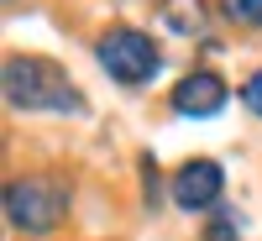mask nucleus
Listing matches in <instances>:
<instances>
[{
	"mask_svg": "<svg viewBox=\"0 0 262 241\" xmlns=\"http://www.w3.org/2000/svg\"><path fill=\"white\" fill-rule=\"evenodd\" d=\"M6 100L21 105V111H79V95L69 90V79L42 58L6 63Z\"/></svg>",
	"mask_w": 262,
	"mask_h": 241,
	"instance_id": "nucleus-1",
	"label": "nucleus"
},
{
	"mask_svg": "<svg viewBox=\"0 0 262 241\" xmlns=\"http://www.w3.org/2000/svg\"><path fill=\"white\" fill-rule=\"evenodd\" d=\"M63 210H69V184H58V179H16L6 189V215H11V226L16 231H53L63 221Z\"/></svg>",
	"mask_w": 262,
	"mask_h": 241,
	"instance_id": "nucleus-2",
	"label": "nucleus"
},
{
	"mask_svg": "<svg viewBox=\"0 0 262 241\" xmlns=\"http://www.w3.org/2000/svg\"><path fill=\"white\" fill-rule=\"evenodd\" d=\"M95 53H100V69L111 74V79H121V84H147L152 74L163 69V53L152 48V37L131 32V27H116V32H105Z\"/></svg>",
	"mask_w": 262,
	"mask_h": 241,
	"instance_id": "nucleus-3",
	"label": "nucleus"
},
{
	"mask_svg": "<svg viewBox=\"0 0 262 241\" xmlns=\"http://www.w3.org/2000/svg\"><path fill=\"white\" fill-rule=\"evenodd\" d=\"M221 184H226L221 163L194 158V163H184L179 173H173V205H179V210H205V205L221 200Z\"/></svg>",
	"mask_w": 262,
	"mask_h": 241,
	"instance_id": "nucleus-4",
	"label": "nucleus"
},
{
	"mask_svg": "<svg viewBox=\"0 0 262 241\" xmlns=\"http://www.w3.org/2000/svg\"><path fill=\"white\" fill-rule=\"evenodd\" d=\"M226 105V84H221V74H210V69H194V74H184L179 84H173V111L179 116H215Z\"/></svg>",
	"mask_w": 262,
	"mask_h": 241,
	"instance_id": "nucleus-5",
	"label": "nucleus"
},
{
	"mask_svg": "<svg viewBox=\"0 0 262 241\" xmlns=\"http://www.w3.org/2000/svg\"><path fill=\"white\" fill-rule=\"evenodd\" d=\"M226 11L236 21H247V27H262V0H226Z\"/></svg>",
	"mask_w": 262,
	"mask_h": 241,
	"instance_id": "nucleus-6",
	"label": "nucleus"
},
{
	"mask_svg": "<svg viewBox=\"0 0 262 241\" xmlns=\"http://www.w3.org/2000/svg\"><path fill=\"white\" fill-rule=\"evenodd\" d=\"M242 100H247L252 111L262 116V74H252V79H247V90H242Z\"/></svg>",
	"mask_w": 262,
	"mask_h": 241,
	"instance_id": "nucleus-7",
	"label": "nucleus"
},
{
	"mask_svg": "<svg viewBox=\"0 0 262 241\" xmlns=\"http://www.w3.org/2000/svg\"><path fill=\"white\" fill-rule=\"evenodd\" d=\"M205 241H236V226H231V221H215V226L205 231Z\"/></svg>",
	"mask_w": 262,
	"mask_h": 241,
	"instance_id": "nucleus-8",
	"label": "nucleus"
}]
</instances>
